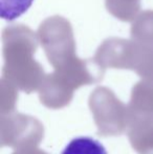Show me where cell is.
Masks as SVG:
<instances>
[{"label": "cell", "instance_id": "cell-1", "mask_svg": "<svg viewBox=\"0 0 153 154\" xmlns=\"http://www.w3.org/2000/svg\"><path fill=\"white\" fill-rule=\"evenodd\" d=\"M39 37L23 24L8 25L2 31L3 79L25 92L40 88L44 79L42 66L34 59Z\"/></svg>", "mask_w": 153, "mask_h": 154}, {"label": "cell", "instance_id": "cell-2", "mask_svg": "<svg viewBox=\"0 0 153 154\" xmlns=\"http://www.w3.org/2000/svg\"><path fill=\"white\" fill-rule=\"evenodd\" d=\"M37 34L45 55L55 69L78 58L72 26L64 17L53 16L45 19Z\"/></svg>", "mask_w": 153, "mask_h": 154}, {"label": "cell", "instance_id": "cell-3", "mask_svg": "<svg viewBox=\"0 0 153 154\" xmlns=\"http://www.w3.org/2000/svg\"><path fill=\"white\" fill-rule=\"evenodd\" d=\"M89 105L101 135H118L129 124V109L108 88H96L90 95Z\"/></svg>", "mask_w": 153, "mask_h": 154}, {"label": "cell", "instance_id": "cell-4", "mask_svg": "<svg viewBox=\"0 0 153 154\" xmlns=\"http://www.w3.org/2000/svg\"><path fill=\"white\" fill-rule=\"evenodd\" d=\"M137 58V44L133 40L121 38L106 39L96 51L93 59L103 68L134 70Z\"/></svg>", "mask_w": 153, "mask_h": 154}, {"label": "cell", "instance_id": "cell-5", "mask_svg": "<svg viewBox=\"0 0 153 154\" xmlns=\"http://www.w3.org/2000/svg\"><path fill=\"white\" fill-rule=\"evenodd\" d=\"M39 89L41 102L51 108H61L67 105L75 90L55 71L45 75Z\"/></svg>", "mask_w": 153, "mask_h": 154}, {"label": "cell", "instance_id": "cell-6", "mask_svg": "<svg viewBox=\"0 0 153 154\" xmlns=\"http://www.w3.org/2000/svg\"><path fill=\"white\" fill-rule=\"evenodd\" d=\"M129 137L139 154H153V116L129 114Z\"/></svg>", "mask_w": 153, "mask_h": 154}, {"label": "cell", "instance_id": "cell-7", "mask_svg": "<svg viewBox=\"0 0 153 154\" xmlns=\"http://www.w3.org/2000/svg\"><path fill=\"white\" fill-rule=\"evenodd\" d=\"M129 114L153 116V80L144 79L133 87Z\"/></svg>", "mask_w": 153, "mask_h": 154}, {"label": "cell", "instance_id": "cell-8", "mask_svg": "<svg viewBox=\"0 0 153 154\" xmlns=\"http://www.w3.org/2000/svg\"><path fill=\"white\" fill-rule=\"evenodd\" d=\"M131 40L141 45H153V11H144L133 20Z\"/></svg>", "mask_w": 153, "mask_h": 154}, {"label": "cell", "instance_id": "cell-9", "mask_svg": "<svg viewBox=\"0 0 153 154\" xmlns=\"http://www.w3.org/2000/svg\"><path fill=\"white\" fill-rule=\"evenodd\" d=\"M106 8L118 20L130 22L136 18L141 10V0H106Z\"/></svg>", "mask_w": 153, "mask_h": 154}, {"label": "cell", "instance_id": "cell-10", "mask_svg": "<svg viewBox=\"0 0 153 154\" xmlns=\"http://www.w3.org/2000/svg\"><path fill=\"white\" fill-rule=\"evenodd\" d=\"M61 154H107V151L99 140L80 136L70 140Z\"/></svg>", "mask_w": 153, "mask_h": 154}, {"label": "cell", "instance_id": "cell-11", "mask_svg": "<svg viewBox=\"0 0 153 154\" xmlns=\"http://www.w3.org/2000/svg\"><path fill=\"white\" fill-rule=\"evenodd\" d=\"M34 0H0V15L4 20L12 21L24 14Z\"/></svg>", "mask_w": 153, "mask_h": 154}]
</instances>
